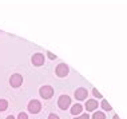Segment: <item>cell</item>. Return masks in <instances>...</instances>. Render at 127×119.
I'll list each match as a JSON object with an SVG mask.
<instances>
[{
  "label": "cell",
  "instance_id": "obj_12",
  "mask_svg": "<svg viewBox=\"0 0 127 119\" xmlns=\"http://www.w3.org/2000/svg\"><path fill=\"white\" fill-rule=\"evenodd\" d=\"M102 107H103V110H106V111H111V106H110L106 100L102 102Z\"/></svg>",
  "mask_w": 127,
  "mask_h": 119
},
{
  "label": "cell",
  "instance_id": "obj_7",
  "mask_svg": "<svg viewBox=\"0 0 127 119\" xmlns=\"http://www.w3.org/2000/svg\"><path fill=\"white\" fill-rule=\"evenodd\" d=\"M87 95H88V92H87V90H86V88H78V90L75 91V98H76L78 100L86 99V98H87Z\"/></svg>",
  "mask_w": 127,
  "mask_h": 119
},
{
  "label": "cell",
  "instance_id": "obj_17",
  "mask_svg": "<svg viewBox=\"0 0 127 119\" xmlns=\"http://www.w3.org/2000/svg\"><path fill=\"white\" fill-rule=\"evenodd\" d=\"M47 55H48V58H50V59H55V58H56V56L54 55V54H51V52H47Z\"/></svg>",
  "mask_w": 127,
  "mask_h": 119
},
{
  "label": "cell",
  "instance_id": "obj_9",
  "mask_svg": "<svg viewBox=\"0 0 127 119\" xmlns=\"http://www.w3.org/2000/svg\"><path fill=\"white\" fill-rule=\"evenodd\" d=\"M82 104H75V106H72V108H71V113H72L74 115H78V114H80L82 113Z\"/></svg>",
  "mask_w": 127,
  "mask_h": 119
},
{
  "label": "cell",
  "instance_id": "obj_6",
  "mask_svg": "<svg viewBox=\"0 0 127 119\" xmlns=\"http://www.w3.org/2000/svg\"><path fill=\"white\" fill-rule=\"evenodd\" d=\"M32 63H33V66H37V67L44 64V55H42V54H35L32 56Z\"/></svg>",
  "mask_w": 127,
  "mask_h": 119
},
{
  "label": "cell",
  "instance_id": "obj_11",
  "mask_svg": "<svg viewBox=\"0 0 127 119\" xmlns=\"http://www.w3.org/2000/svg\"><path fill=\"white\" fill-rule=\"evenodd\" d=\"M92 119H106V117H104V114H103V113H94Z\"/></svg>",
  "mask_w": 127,
  "mask_h": 119
},
{
  "label": "cell",
  "instance_id": "obj_16",
  "mask_svg": "<svg viewBox=\"0 0 127 119\" xmlns=\"http://www.w3.org/2000/svg\"><path fill=\"white\" fill-rule=\"evenodd\" d=\"M48 119H59V117H58V115H55V114H50L48 115Z\"/></svg>",
  "mask_w": 127,
  "mask_h": 119
},
{
  "label": "cell",
  "instance_id": "obj_19",
  "mask_svg": "<svg viewBox=\"0 0 127 119\" xmlns=\"http://www.w3.org/2000/svg\"><path fill=\"white\" fill-rule=\"evenodd\" d=\"M114 119H119V117L118 115H114Z\"/></svg>",
  "mask_w": 127,
  "mask_h": 119
},
{
  "label": "cell",
  "instance_id": "obj_2",
  "mask_svg": "<svg viewBox=\"0 0 127 119\" xmlns=\"http://www.w3.org/2000/svg\"><path fill=\"white\" fill-rule=\"evenodd\" d=\"M40 96L44 98V99H50L51 96L54 95V88L51 86H43L42 88H40Z\"/></svg>",
  "mask_w": 127,
  "mask_h": 119
},
{
  "label": "cell",
  "instance_id": "obj_18",
  "mask_svg": "<svg viewBox=\"0 0 127 119\" xmlns=\"http://www.w3.org/2000/svg\"><path fill=\"white\" fill-rule=\"evenodd\" d=\"M7 119H15V118H13L12 115H9V117H7Z\"/></svg>",
  "mask_w": 127,
  "mask_h": 119
},
{
  "label": "cell",
  "instance_id": "obj_5",
  "mask_svg": "<svg viewBox=\"0 0 127 119\" xmlns=\"http://www.w3.org/2000/svg\"><path fill=\"white\" fill-rule=\"evenodd\" d=\"M67 74H68V67H67V64L60 63L59 66L56 67V75L60 76V78H63V76H66Z\"/></svg>",
  "mask_w": 127,
  "mask_h": 119
},
{
  "label": "cell",
  "instance_id": "obj_3",
  "mask_svg": "<svg viewBox=\"0 0 127 119\" xmlns=\"http://www.w3.org/2000/svg\"><path fill=\"white\" fill-rule=\"evenodd\" d=\"M58 104H59V107L62 110H67L68 107H70L71 104V99L67 96V95H62L59 98V100H58Z\"/></svg>",
  "mask_w": 127,
  "mask_h": 119
},
{
  "label": "cell",
  "instance_id": "obj_14",
  "mask_svg": "<svg viewBox=\"0 0 127 119\" xmlns=\"http://www.w3.org/2000/svg\"><path fill=\"white\" fill-rule=\"evenodd\" d=\"M18 119H28V117H27V114H24V113H20Z\"/></svg>",
  "mask_w": 127,
  "mask_h": 119
},
{
  "label": "cell",
  "instance_id": "obj_10",
  "mask_svg": "<svg viewBox=\"0 0 127 119\" xmlns=\"http://www.w3.org/2000/svg\"><path fill=\"white\" fill-rule=\"evenodd\" d=\"M8 107V102L5 99H0V111H5Z\"/></svg>",
  "mask_w": 127,
  "mask_h": 119
},
{
  "label": "cell",
  "instance_id": "obj_8",
  "mask_svg": "<svg viewBox=\"0 0 127 119\" xmlns=\"http://www.w3.org/2000/svg\"><path fill=\"white\" fill-rule=\"evenodd\" d=\"M98 108V102L95 99H90L87 100V103H86V110L87 111H94Z\"/></svg>",
  "mask_w": 127,
  "mask_h": 119
},
{
  "label": "cell",
  "instance_id": "obj_1",
  "mask_svg": "<svg viewBox=\"0 0 127 119\" xmlns=\"http://www.w3.org/2000/svg\"><path fill=\"white\" fill-rule=\"evenodd\" d=\"M28 110H30V113H32V114H37L40 110H42V104H40L39 100L32 99L28 103Z\"/></svg>",
  "mask_w": 127,
  "mask_h": 119
},
{
  "label": "cell",
  "instance_id": "obj_13",
  "mask_svg": "<svg viewBox=\"0 0 127 119\" xmlns=\"http://www.w3.org/2000/svg\"><path fill=\"white\" fill-rule=\"evenodd\" d=\"M92 94H94V96H96V98H102V95H100V92L96 90V88H94L92 90Z\"/></svg>",
  "mask_w": 127,
  "mask_h": 119
},
{
  "label": "cell",
  "instance_id": "obj_15",
  "mask_svg": "<svg viewBox=\"0 0 127 119\" xmlns=\"http://www.w3.org/2000/svg\"><path fill=\"white\" fill-rule=\"evenodd\" d=\"M75 119H90V117H88V114H83V115H80V117H78Z\"/></svg>",
  "mask_w": 127,
  "mask_h": 119
},
{
  "label": "cell",
  "instance_id": "obj_4",
  "mask_svg": "<svg viewBox=\"0 0 127 119\" xmlns=\"http://www.w3.org/2000/svg\"><path fill=\"white\" fill-rule=\"evenodd\" d=\"M22 83H23V76L19 75V74H13L11 76V79H9V84L12 87H20Z\"/></svg>",
  "mask_w": 127,
  "mask_h": 119
}]
</instances>
